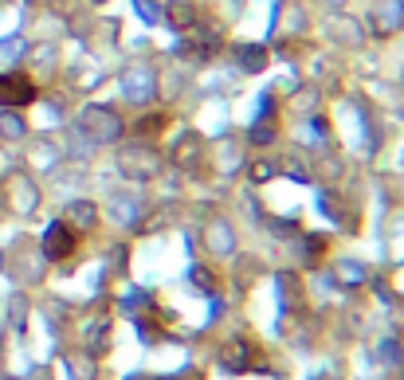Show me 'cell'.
<instances>
[{"label":"cell","mask_w":404,"mask_h":380,"mask_svg":"<svg viewBox=\"0 0 404 380\" xmlns=\"http://www.w3.org/2000/svg\"><path fill=\"white\" fill-rule=\"evenodd\" d=\"M75 243H79V239H75V232L67 228V223H51L48 232H44V255H48V259H55V263L71 255V251H75Z\"/></svg>","instance_id":"7a4b0ae2"},{"label":"cell","mask_w":404,"mask_h":380,"mask_svg":"<svg viewBox=\"0 0 404 380\" xmlns=\"http://www.w3.org/2000/svg\"><path fill=\"white\" fill-rule=\"evenodd\" d=\"M36 99V86L24 74H0V106H28Z\"/></svg>","instance_id":"6da1fadb"}]
</instances>
